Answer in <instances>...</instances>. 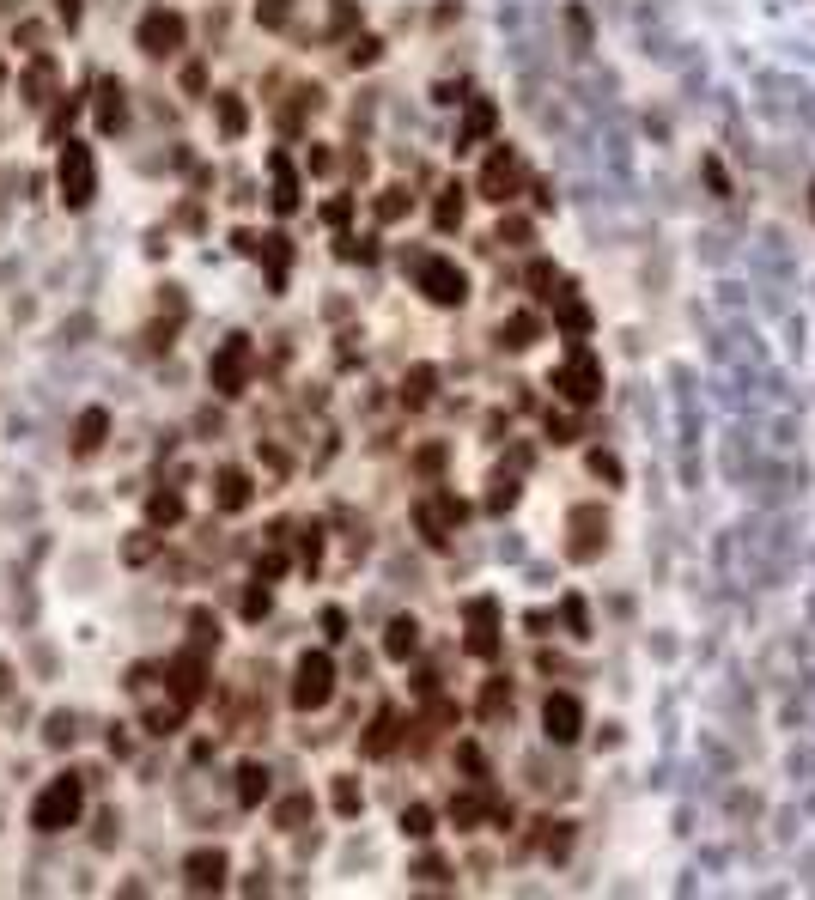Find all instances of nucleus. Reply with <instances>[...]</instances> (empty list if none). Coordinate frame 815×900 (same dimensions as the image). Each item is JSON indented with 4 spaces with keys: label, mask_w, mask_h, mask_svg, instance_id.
I'll list each match as a JSON object with an SVG mask.
<instances>
[{
    "label": "nucleus",
    "mask_w": 815,
    "mask_h": 900,
    "mask_svg": "<svg viewBox=\"0 0 815 900\" xmlns=\"http://www.w3.org/2000/svg\"><path fill=\"white\" fill-rule=\"evenodd\" d=\"M80 809H86V785L73 779V773H61V779H49L43 797L31 803V828H37V834H67L73 821H80Z\"/></svg>",
    "instance_id": "f257e3e1"
},
{
    "label": "nucleus",
    "mask_w": 815,
    "mask_h": 900,
    "mask_svg": "<svg viewBox=\"0 0 815 900\" xmlns=\"http://www.w3.org/2000/svg\"><path fill=\"white\" fill-rule=\"evenodd\" d=\"M554 390L572 402V408H590V402H603V359L590 353L584 341H572V353L554 365Z\"/></svg>",
    "instance_id": "f03ea898"
},
{
    "label": "nucleus",
    "mask_w": 815,
    "mask_h": 900,
    "mask_svg": "<svg viewBox=\"0 0 815 900\" xmlns=\"http://www.w3.org/2000/svg\"><path fill=\"white\" fill-rule=\"evenodd\" d=\"M55 189H61V201H67L73 213L92 207V195H98V159H92L86 140H67V146H61V159H55Z\"/></svg>",
    "instance_id": "7ed1b4c3"
},
{
    "label": "nucleus",
    "mask_w": 815,
    "mask_h": 900,
    "mask_svg": "<svg viewBox=\"0 0 815 900\" xmlns=\"http://www.w3.org/2000/svg\"><path fill=\"white\" fill-rule=\"evenodd\" d=\"M250 371H256V347H250V335L219 341V353L207 359V378H213V390H219V396H244V390H250Z\"/></svg>",
    "instance_id": "20e7f679"
},
{
    "label": "nucleus",
    "mask_w": 815,
    "mask_h": 900,
    "mask_svg": "<svg viewBox=\"0 0 815 900\" xmlns=\"http://www.w3.org/2000/svg\"><path fill=\"white\" fill-rule=\"evenodd\" d=\"M329 694H335V663H329V651H305L299 669H292V706H299V712H317V706H329Z\"/></svg>",
    "instance_id": "39448f33"
},
{
    "label": "nucleus",
    "mask_w": 815,
    "mask_h": 900,
    "mask_svg": "<svg viewBox=\"0 0 815 900\" xmlns=\"http://www.w3.org/2000/svg\"><path fill=\"white\" fill-rule=\"evenodd\" d=\"M414 280H420V292L432 298V305H463V298H469V280H463V268L451 256H420Z\"/></svg>",
    "instance_id": "423d86ee"
},
{
    "label": "nucleus",
    "mask_w": 815,
    "mask_h": 900,
    "mask_svg": "<svg viewBox=\"0 0 815 900\" xmlns=\"http://www.w3.org/2000/svg\"><path fill=\"white\" fill-rule=\"evenodd\" d=\"M475 189H481V201H493V207H511V201H517V189H524V165H517L511 146H493V153H487Z\"/></svg>",
    "instance_id": "0eeeda50"
},
{
    "label": "nucleus",
    "mask_w": 815,
    "mask_h": 900,
    "mask_svg": "<svg viewBox=\"0 0 815 900\" xmlns=\"http://www.w3.org/2000/svg\"><path fill=\"white\" fill-rule=\"evenodd\" d=\"M183 37H189V25H183V13H171V7H153L140 19V31H134V43L153 55V61H165V55H177L183 49Z\"/></svg>",
    "instance_id": "6e6552de"
},
{
    "label": "nucleus",
    "mask_w": 815,
    "mask_h": 900,
    "mask_svg": "<svg viewBox=\"0 0 815 900\" xmlns=\"http://www.w3.org/2000/svg\"><path fill=\"white\" fill-rule=\"evenodd\" d=\"M165 682H171V694H177V706L189 712L201 694H207V651L201 645H189V651H177L171 663H165Z\"/></svg>",
    "instance_id": "1a4fd4ad"
},
{
    "label": "nucleus",
    "mask_w": 815,
    "mask_h": 900,
    "mask_svg": "<svg viewBox=\"0 0 815 900\" xmlns=\"http://www.w3.org/2000/svg\"><path fill=\"white\" fill-rule=\"evenodd\" d=\"M603 542H609V517H603V505H578V511H572V542H566V554L584 566V560L603 554Z\"/></svg>",
    "instance_id": "9d476101"
},
{
    "label": "nucleus",
    "mask_w": 815,
    "mask_h": 900,
    "mask_svg": "<svg viewBox=\"0 0 815 900\" xmlns=\"http://www.w3.org/2000/svg\"><path fill=\"white\" fill-rule=\"evenodd\" d=\"M414 517H420V536H426V542H451L457 523H463V499H457V493H426Z\"/></svg>",
    "instance_id": "9b49d317"
},
{
    "label": "nucleus",
    "mask_w": 815,
    "mask_h": 900,
    "mask_svg": "<svg viewBox=\"0 0 815 900\" xmlns=\"http://www.w3.org/2000/svg\"><path fill=\"white\" fill-rule=\"evenodd\" d=\"M469 615V657H499V603L493 596H475V603L463 609Z\"/></svg>",
    "instance_id": "f8f14e48"
},
{
    "label": "nucleus",
    "mask_w": 815,
    "mask_h": 900,
    "mask_svg": "<svg viewBox=\"0 0 815 900\" xmlns=\"http://www.w3.org/2000/svg\"><path fill=\"white\" fill-rule=\"evenodd\" d=\"M183 882H189L195 894H207V888H226V852H219V846H201V852H189V858H183Z\"/></svg>",
    "instance_id": "ddd939ff"
},
{
    "label": "nucleus",
    "mask_w": 815,
    "mask_h": 900,
    "mask_svg": "<svg viewBox=\"0 0 815 900\" xmlns=\"http://www.w3.org/2000/svg\"><path fill=\"white\" fill-rule=\"evenodd\" d=\"M542 724H548V736H554V742H578V730H584V706H578L572 694H548Z\"/></svg>",
    "instance_id": "4468645a"
},
{
    "label": "nucleus",
    "mask_w": 815,
    "mask_h": 900,
    "mask_svg": "<svg viewBox=\"0 0 815 900\" xmlns=\"http://www.w3.org/2000/svg\"><path fill=\"white\" fill-rule=\"evenodd\" d=\"M493 122H499V110H493L487 98H469V110H463V128H457V153L481 146V140L493 134Z\"/></svg>",
    "instance_id": "2eb2a0df"
},
{
    "label": "nucleus",
    "mask_w": 815,
    "mask_h": 900,
    "mask_svg": "<svg viewBox=\"0 0 815 900\" xmlns=\"http://www.w3.org/2000/svg\"><path fill=\"white\" fill-rule=\"evenodd\" d=\"M104 438H110V414L104 408H86L80 420H73V450H80V457H98Z\"/></svg>",
    "instance_id": "dca6fc26"
},
{
    "label": "nucleus",
    "mask_w": 815,
    "mask_h": 900,
    "mask_svg": "<svg viewBox=\"0 0 815 900\" xmlns=\"http://www.w3.org/2000/svg\"><path fill=\"white\" fill-rule=\"evenodd\" d=\"M213 499H219V511H244V505L256 499V487H250V475H244V469H219Z\"/></svg>",
    "instance_id": "f3484780"
},
{
    "label": "nucleus",
    "mask_w": 815,
    "mask_h": 900,
    "mask_svg": "<svg viewBox=\"0 0 815 900\" xmlns=\"http://www.w3.org/2000/svg\"><path fill=\"white\" fill-rule=\"evenodd\" d=\"M414 651H420V621H414V615H396V621H390V633H384V657L408 663Z\"/></svg>",
    "instance_id": "a211bd4d"
},
{
    "label": "nucleus",
    "mask_w": 815,
    "mask_h": 900,
    "mask_svg": "<svg viewBox=\"0 0 815 900\" xmlns=\"http://www.w3.org/2000/svg\"><path fill=\"white\" fill-rule=\"evenodd\" d=\"M268 171H274V213H292V207H299V177H292V165H286V153H274L268 159Z\"/></svg>",
    "instance_id": "6ab92c4d"
},
{
    "label": "nucleus",
    "mask_w": 815,
    "mask_h": 900,
    "mask_svg": "<svg viewBox=\"0 0 815 900\" xmlns=\"http://www.w3.org/2000/svg\"><path fill=\"white\" fill-rule=\"evenodd\" d=\"M536 335H542V323H536L530 311H517V317H505V323H499V347H511V353L536 347Z\"/></svg>",
    "instance_id": "aec40b11"
},
{
    "label": "nucleus",
    "mask_w": 815,
    "mask_h": 900,
    "mask_svg": "<svg viewBox=\"0 0 815 900\" xmlns=\"http://www.w3.org/2000/svg\"><path fill=\"white\" fill-rule=\"evenodd\" d=\"M554 323H560L566 335H590V305H584V298H572V292H560V298H554Z\"/></svg>",
    "instance_id": "412c9836"
},
{
    "label": "nucleus",
    "mask_w": 815,
    "mask_h": 900,
    "mask_svg": "<svg viewBox=\"0 0 815 900\" xmlns=\"http://www.w3.org/2000/svg\"><path fill=\"white\" fill-rule=\"evenodd\" d=\"M396 706H384L378 718H372V730H365V755H390V748H396Z\"/></svg>",
    "instance_id": "4be33fe9"
},
{
    "label": "nucleus",
    "mask_w": 815,
    "mask_h": 900,
    "mask_svg": "<svg viewBox=\"0 0 815 900\" xmlns=\"http://www.w3.org/2000/svg\"><path fill=\"white\" fill-rule=\"evenodd\" d=\"M122 116H128L122 86H116V80H98V128L110 134V128H122Z\"/></svg>",
    "instance_id": "5701e85b"
},
{
    "label": "nucleus",
    "mask_w": 815,
    "mask_h": 900,
    "mask_svg": "<svg viewBox=\"0 0 815 900\" xmlns=\"http://www.w3.org/2000/svg\"><path fill=\"white\" fill-rule=\"evenodd\" d=\"M146 523H153V530L183 523V493H153V499H146Z\"/></svg>",
    "instance_id": "b1692460"
},
{
    "label": "nucleus",
    "mask_w": 815,
    "mask_h": 900,
    "mask_svg": "<svg viewBox=\"0 0 815 900\" xmlns=\"http://www.w3.org/2000/svg\"><path fill=\"white\" fill-rule=\"evenodd\" d=\"M213 116H219V128H226V134H244V128H250V110H244L238 92H219V98H213Z\"/></svg>",
    "instance_id": "393cba45"
},
{
    "label": "nucleus",
    "mask_w": 815,
    "mask_h": 900,
    "mask_svg": "<svg viewBox=\"0 0 815 900\" xmlns=\"http://www.w3.org/2000/svg\"><path fill=\"white\" fill-rule=\"evenodd\" d=\"M238 803L244 809H256V803H268V767H238Z\"/></svg>",
    "instance_id": "a878e982"
},
{
    "label": "nucleus",
    "mask_w": 815,
    "mask_h": 900,
    "mask_svg": "<svg viewBox=\"0 0 815 900\" xmlns=\"http://www.w3.org/2000/svg\"><path fill=\"white\" fill-rule=\"evenodd\" d=\"M432 384H438V371H432V365H414L408 378H402V402H408V408H426V402H432Z\"/></svg>",
    "instance_id": "bb28decb"
},
{
    "label": "nucleus",
    "mask_w": 815,
    "mask_h": 900,
    "mask_svg": "<svg viewBox=\"0 0 815 900\" xmlns=\"http://www.w3.org/2000/svg\"><path fill=\"white\" fill-rule=\"evenodd\" d=\"M493 803L481 797V791H463L457 803H451V821H457V828H481V815H487Z\"/></svg>",
    "instance_id": "cd10ccee"
},
{
    "label": "nucleus",
    "mask_w": 815,
    "mask_h": 900,
    "mask_svg": "<svg viewBox=\"0 0 815 900\" xmlns=\"http://www.w3.org/2000/svg\"><path fill=\"white\" fill-rule=\"evenodd\" d=\"M432 219H438V232H451V225H463V189L451 183L438 201H432Z\"/></svg>",
    "instance_id": "c85d7f7f"
},
{
    "label": "nucleus",
    "mask_w": 815,
    "mask_h": 900,
    "mask_svg": "<svg viewBox=\"0 0 815 900\" xmlns=\"http://www.w3.org/2000/svg\"><path fill=\"white\" fill-rule=\"evenodd\" d=\"M524 280H530V292H536V298H560V292H554V286H560V268H554L548 256H536Z\"/></svg>",
    "instance_id": "c756f323"
},
{
    "label": "nucleus",
    "mask_w": 815,
    "mask_h": 900,
    "mask_svg": "<svg viewBox=\"0 0 815 900\" xmlns=\"http://www.w3.org/2000/svg\"><path fill=\"white\" fill-rule=\"evenodd\" d=\"M408 207H414V195H408V189H402V183H390V189H384V195H378V219H384V225H396V219H402V213H408Z\"/></svg>",
    "instance_id": "7c9ffc66"
},
{
    "label": "nucleus",
    "mask_w": 815,
    "mask_h": 900,
    "mask_svg": "<svg viewBox=\"0 0 815 900\" xmlns=\"http://www.w3.org/2000/svg\"><path fill=\"white\" fill-rule=\"evenodd\" d=\"M256 256H268V268H274V286L286 280V262H292V250H286V238L274 232V238H256Z\"/></svg>",
    "instance_id": "2f4dec72"
},
{
    "label": "nucleus",
    "mask_w": 815,
    "mask_h": 900,
    "mask_svg": "<svg viewBox=\"0 0 815 900\" xmlns=\"http://www.w3.org/2000/svg\"><path fill=\"white\" fill-rule=\"evenodd\" d=\"M402 834H408V840H432V809H426V803H408V809H402Z\"/></svg>",
    "instance_id": "473e14b6"
},
{
    "label": "nucleus",
    "mask_w": 815,
    "mask_h": 900,
    "mask_svg": "<svg viewBox=\"0 0 815 900\" xmlns=\"http://www.w3.org/2000/svg\"><path fill=\"white\" fill-rule=\"evenodd\" d=\"M542 828H548V834H542V852H548V858H566V846H572V821H542Z\"/></svg>",
    "instance_id": "72a5a7b5"
},
{
    "label": "nucleus",
    "mask_w": 815,
    "mask_h": 900,
    "mask_svg": "<svg viewBox=\"0 0 815 900\" xmlns=\"http://www.w3.org/2000/svg\"><path fill=\"white\" fill-rule=\"evenodd\" d=\"M305 815H311V797H286V803L274 809V821H280V828H299Z\"/></svg>",
    "instance_id": "f704fd0d"
},
{
    "label": "nucleus",
    "mask_w": 815,
    "mask_h": 900,
    "mask_svg": "<svg viewBox=\"0 0 815 900\" xmlns=\"http://www.w3.org/2000/svg\"><path fill=\"white\" fill-rule=\"evenodd\" d=\"M511 706V688L505 682H487V694H481V718H499Z\"/></svg>",
    "instance_id": "c9c22d12"
},
{
    "label": "nucleus",
    "mask_w": 815,
    "mask_h": 900,
    "mask_svg": "<svg viewBox=\"0 0 815 900\" xmlns=\"http://www.w3.org/2000/svg\"><path fill=\"white\" fill-rule=\"evenodd\" d=\"M359 803H365V797H359V779H335V809H341V815H359Z\"/></svg>",
    "instance_id": "e433bc0d"
},
{
    "label": "nucleus",
    "mask_w": 815,
    "mask_h": 900,
    "mask_svg": "<svg viewBox=\"0 0 815 900\" xmlns=\"http://www.w3.org/2000/svg\"><path fill=\"white\" fill-rule=\"evenodd\" d=\"M286 13H292V0H256V25H286Z\"/></svg>",
    "instance_id": "4c0bfd02"
},
{
    "label": "nucleus",
    "mask_w": 815,
    "mask_h": 900,
    "mask_svg": "<svg viewBox=\"0 0 815 900\" xmlns=\"http://www.w3.org/2000/svg\"><path fill=\"white\" fill-rule=\"evenodd\" d=\"M378 55H384V43H378V37H353V49H347V61H353V67H372Z\"/></svg>",
    "instance_id": "58836bf2"
},
{
    "label": "nucleus",
    "mask_w": 815,
    "mask_h": 900,
    "mask_svg": "<svg viewBox=\"0 0 815 900\" xmlns=\"http://www.w3.org/2000/svg\"><path fill=\"white\" fill-rule=\"evenodd\" d=\"M493 244H530V219H499Z\"/></svg>",
    "instance_id": "ea45409f"
},
{
    "label": "nucleus",
    "mask_w": 815,
    "mask_h": 900,
    "mask_svg": "<svg viewBox=\"0 0 815 900\" xmlns=\"http://www.w3.org/2000/svg\"><path fill=\"white\" fill-rule=\"evenodd\" d=\"M560 621H566V633H590V621H584V603H578V596H566V603H560Z\"/></svg>",
    "instance_id": "a19ab883"
},
{
    "label": "nucleus",
    "mask_w": 815,
    "mask_h": 900,
    "mask_svg": "<svg viewBox=\"0 0 815 900\" xmlns=\"http://www.w3.org/2000/svg\"><path fill=\"white\" fill-rule=\"evenodd\" d=\"M359 25V7L353 0H335V13H329V31H353Z\"/></svg>",
    "instance_id": "79ce46f5"
},
{
    "label": "nucleus",
    "mask_w": 815,
    "mask_h": 900,
    "mask_svg": "<svg viewBox=\"0 0 815 900\" xmlns=\"http://www.w3.org/2000/svg\"><path fill=\"white\" fill-rule=\"evenodd\" d=\"M548 438H554V444H572V438H578V426H572L566 414H548Z\"/></svg>",
    "instance_id": "37998d69"
},
{
    "label": "nucleus",
    "mask_w": 815,
    "mask_h": 900,
    "mask_svg": "<svg viewBox=\"0 0 815 900\" xmlns=\"http://www.w3.org/2000/svg\"><path fill=\"white\" fill-rule=\"evenodd\" d=\"M487 505H493V511L517 505V481H505V475H499V481H493V499H487Z\"/></svg>",
    "instance_id": "c03bdc74"
},
{
    "label": "nucleus",
    "mask_w": 815,
    "mask_h": 900,
    "mask_svg": "<svg viewBox=\"0 0 815 900\" xmlns=\"http://www.w3.org/2000/svg\"><path fill=\"white\" fill-rule=\"evenodd\" d=\"M244 615H250V621H262V615H268V584H256V590L244 596Z\"/></svg>",
    "instance_id": "a18cd8bd"
},
{
    "label": "nucleus",
    "mask_w": 815,
    "mask_h": 900,
    "mask_svg": "<svg viewBox=\"0 0 815 900\" xmlns=\"http://www.w3.org/2000/svg\"><path fill=\"white\" fill-rule=\"evenodd\" d=\"M590 469H597L603 481H621V463H615V457H603V450H597V457H590Z\"/></svg>",
    "instance_id": "49530a36"
},
{
    "label": "nucleus",
    "mask_w": 815,
    "mask_h": 900,
    "mask_svg": "<svg viewBox=\"0 0 815 900\" xmlns=\"http://www.w3.org/2000/svg\"><path fill=\"white\" fill-rule=\"evenodd\" d=\"M49 742H55V748L73 742V718H49Z\"/></svg>",
    "instance_id": "de8ad7c7"
},
{
    "label": "nucleus",
    "mask_w": 815,
    "mask_h": 900,
    "mask_svg": "<svg viewBox=\"0 0 815 900\" xmlns=\"http://www.w3.org/2000/svg\"><path fill=\"white\" fill-rule=\"evenodd\" d=\"M347 213H353V201H329V207H323L329 225H347Z\"/></svg>",
    "instance_id": "09e8293b"
},
{
    "label": "nucleus",
    "mask_w": 815,
    "mask_h": 900,
    "mask_svg": "<svg viewBox=\"0 0 815 900\" xmlns=\"http://www.w3.org/2000/svg\"><path fill=\"white\" fill-rule=\"evenodd\" d=\"M280 566H286V560H280V554H268V560L256 566V584H268V578H280Z\"/></svg>",
    "instance_id": "8fccbe9b"
},
{
    "label": "nucleus",
    "mask_w": 815,
    "mask_h": 900,
    "mask_svg": "<svg viewBox=\"0 0 815 900\" xmlns=\"http://www.w3.org/2000/svg\"><path fill=\"white\" fill-rule=\"evenodd\" d=\"M323 627H329V639H341V633H347V615H341V609H323Z\"/></svg>",
    "instance_id": "3c124183"
},
{
    "label": "nucleus",
    "mask_w": 815,
    "mask_h": 900,
    "mask_svg": "<svg viewBox=\"0 0 815 900\" xmlns=\"http://www.w3.org/2000/svg\"><path fill=\"white\" fill-rule=\"evenodd\" d=\"M457 761H463L469 773H481V748H475V742H463V748H457Z\"/></svg>",
    "instance_id": "603ef678"
},
{
    "label": "nucleus",
    "mask_w": 815,
    "mask_h": 900,
    "mask_svg": "<svg viewBox=\"0 0 815 900\" xmlns=\"http://www.w3.org/2000/svg\"><path fill=\"white\" fill-rule=\"evenodd\" d=\"M414 876H420V882H444V864H438V858H426V864H420Z\"/></svg>",
    "instance_id": "864d4df0"
},
{
    "label": "nucleus",
    "mask_w": 815,
    "mask_h": 900,
    "mask_svg": "<svg viewBox=\"0 0 815 900\" xmlns=\"http://www.w3.org/2000/svg\"><path fill=\"white\" fill-rule=\"evenodd\" d=\"M55 13H61V19L73 25V19H80V0H55Z\"/></svg>",
    "instance_id": "5fc2aeb1"
},
{
    "label": "nucleus",
    "mask_w": 815,
    "mask_h": 900,
    "mask_svg": "<svg viewBox=\"0 0 815 900\" xmlns=\"http://www.w3.org/2000/svg\"><path fill=\"white\" fill-rule=\"evenodd\" d=\"M0 694H7V669H0Z\"/></svg>",
    "instance_id": "6e6d98bb"
},
{
    "label": "nucleus",
    "mask_w": 815,
    "mask_h": 900,
    "mask_svg": "<svg viewBox=\"0 0 815 900\" xmlns=\"http://www.w3.org/2000/svg\"><path fill=\"white\" fill-rule=\"evenodd\" d=\"M809 195H815V189H809ZM809 213H815V201H809Z\"/></svg>",
    "instance_id": "4d7b16f0"
}]
</instances>
